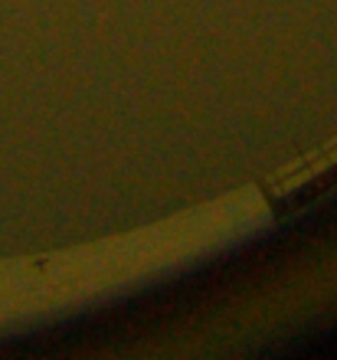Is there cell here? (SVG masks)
Wrapping results in <instances>:
<instances>
[{"mask_svg":"<svg viewBox=\"0 0 337 360\" xmlns=\"http://www.w3.org/2000/svg\"><path fill=\"white\" fill-rule=\"evenodd\" d=\"M334 184H337V164L334 167H318V171H311V177L295 180V187L275 200V210H298V207H305L308 200L318 197L321 190L334 187Z\"/></svg>","mask_w":337,"mask_h":360,"instance_id":"1","label":"cell"}]
</instances>
